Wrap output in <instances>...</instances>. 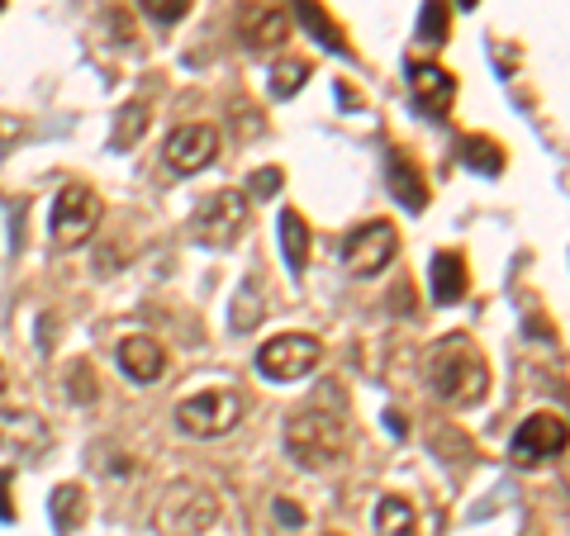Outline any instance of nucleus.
Listing matches in <instances>:
<instances>
[{"label": "nucleus", "mask_w": 570, "mask_h": 536, "mask_svg": "<svg viewBox=\"0 0 570 536\" xmlns=\"http://www.w3.org/2000/svg\"><path fill=\"white\" fill-rule=\"evenodd\" d=\"M428 385L433 395L452 408H471L485 399V385H490V370H485V356L471 347V337H442V343L428 351Z\"/></svg>", "instance_id": "nucleus-1"}, {"label": "nucleus", "mask_w": 570, "mask_h": 536, "mask_svg": "<svg viewBox=\"0 0 570 536\" xmlns=\"http://www.w3.org/2000/svg\"><path fill=\"white\" fill-rule=\"evenodd\" d=\"M343 451H347V427H343L337 414H324V408H299V414L285 423V456H291L299 470H324Z\"/></svg>", "instance_id": "nucleus-2"}, {"label": "nucleus", "mask_w": 570, "mask_h": 536, "mask_svg": "<svg viewBox=\"0 0 570 536\" xmlns=\"http://www.w3.org/2000/svg\"><path fill=\"white\" fill-rule=\"evenodd\" d=\"M243 423V395L238 389H200L176 404V427L186 437H200V441H214V437H228L234 427Z\"/></svg>", "instance_id": "nucleus-3"}, {"label": "nucleus", "mask_w": 570, "mask_h": 536, "mask_svg": "<svg viewBox=\"0 0 570 536\" xmlns=\"http://www.w3.org/2000/svg\"><path fill=\"white\" fill-rule=\"evenodd\" d=\"M214 517H219V494L200 479H176V485L163 494V508H157V527L167 536H190L205 532Z\"/></svg>", "instance_id": "nucleus-4"}, {"label": "nucleus", "mask_w": 570, "mask_h": 536, "mask_svg": "<svg viewBox=\"0 0 570 536\" xmlns=\"http://www.w3.org/2000/svg\"><path fill=\"white\" fill-rule=\"evenodd\" d=\"M100 195L91 186H62L58 205H52V247H62V252L86 247L100 228Z\"/></svg>", "instance_id": "nucleus-5"}, {"label": "nucleus", "mask_w": 570, "mask_h": 536, "mask_svg": "<svg viewBox=\"0 0 570 536\" xmlns=\"http://www.w3.org/2000/svg\"><path fill=\"white\" fill-rule=\"evenodd\" d=\"M190 234H195V242L214 247V252H228V247L247 234V200L238 190H214L209 200H200V209H195Z\"/></svg>", "instance_id": "nucleus-6"}, {"label": "nucleus", "mask_w": 570, "mask_h": 536, "mask_svg": "<svg viewBox=\"0 0 570 536\" xmlns=\"http://www.w3.org/2000/svg\"><path fill=\"white\" fill-rule=\"evenodd\" d=\"M395 252H400V234L385 219H371L343 238V266L352 276H381L395 261Z\"/></svg>", "instance_id": "nucleus-7"}, {"label": "nucleus", "mask_w": 570, "mask_h": 536, "mask_svg": "<svg viewBox=\"0 0 570 536\" xmlns=\"http://www.w3.org/2000/svg\"><path fill=\"white\" fill-rule=\"evenodd\" d=\"M318 356H324V347H318V337L309 332H281L272 337L266 347H257V370L266 375V380H299V375H309L318 366Z\"/></svg>", "instance_id": "nucleus-8"}, {"label": "nucleus", "mask_w": 570, "mask_h": 536, "mask_svg": "<svg viewBox=\"0 0 570 536\" xmlns=\"http://www.w3.org/2000/svg\"><path fill=\"white\" fill-rule=\"evenodd\" d=\"M566 441H570V433H566L561 414H532L519 433H513L509 460H513V466H523V470L547 466V460H557L566 451Z\"/></svg>", "instance_id": "nucleus-9"}, {"label": "nucleus", "mask_w": 570, "mask_h": 536, "mask_svg": "<svg viewBox=\"0 0 570 536\" xmlns=\"http://www.w3.org/2000/svg\"><path fill=\"white\" fill-rule=\"evenodd\" d=\"M214 157H219V133H214L209 123H181V129H171L167 142H163V162L176 176L205 171Z\"/></svg>", "instance_id": "nucleus-10"}, {"label": "nucleus", "mask_w": 570, "mask_h": 536, "mask_svg": "<svg viewBox=\"0 0 570 536\" xmlns=\"http://www.w3.org/2000/svg\"><path fill=\"white\" fill-rule=\"evenodd\" d=\"M409 96H414L419 115H448L456 100V81L438 62H409Z\"/></svg>", "instance_id": "nucleus-11"}, {"label": "nucleus", "mask_w": 570, "mask_h": 536, "mask_svg": "<svg viewBox=\"0 0 570 536\" xmlns=\"http://www.w3.org/2000/svg\"><path fill=\"white\" fill-rule=\"evenodd\" d=\"M119 370L129 375L134 385H153L157 375L167 370V347L153 343V337H142V332L124 337V343H119Z\"/></svg>", "instance_id": "nucleus-12"}, {"label": "nucleus", "mask_w": 570, "mask_h": 536, "mask_svg": "<svg viewBox=\"0 0 570 536\" xmlns=\"http://www.w3.org/2000/svg\"><path fill=\"white\" fill-rule=\"evenodd\" d=\"M285 33H291V24H285V10H276V6H247L243 10V39H247V48H257V52L281 48Z\"/></svg>", "instance_id": "nucleus-13"}, {"label": "nucleus", "mask_w": 570, "mask_h": 536, "mask_svg": "<svg viewBox=\"0 0 570 536\" xmlns=\"http://www.w3.org/2000/svg\"><path fill=\"white\" fill-rule=\"evenodd\" d=\"M428 280H433V299L438 304H456L466 299V257L461 252H433V261H428Z\"/></svg>", "instance_id": "nucleus-14"}, {"label": "nucleus", "mask_w": 570, "mask_h": 536, "mask_svg": "<svg viewBox=\"0 0 570 536\" xmlns=\"http://www.w3.org/2000/svg\"><path fill=\"white\" fill-rule=\"evenodd\" d=\"M390 190H395V200H404L409 214L428 209V181L419 176V167H414V157L409 152H390Z\"/></svg>", "instance_id": "nucleus-15"}, {"label": "nucleus", "mask_w": 570, "mask_h": 536, "mask_svg": "<svg viewBox=\"0 0 570 536\" xmlns=\"http://www.w3.org/2000/svg\"><path fill=\"white\" fill-rule=\"evenodd\" d=\"M276 228H281V252H285V261H291V271L299 276L309 266V224L299 219L295 209H285Z\"/></svg>", "instance_id": "nucleus-16"}, {"label": "nucleus", "mask_w": 570, "mask_h": 536, "mask_svg": "<svg viewBox=\"0 0 570 536\" xmlns=\"http://www.w3.org/2000/svg\"><path fill=\"white\" fill-rule=\"evenodd\" d=\"M295 14L305 20V29L314 33L324 48H333V52H347V39H343V29H337L333 20H328V10L318 6V0H295Z\"/></svg>", "instance_id": "nucleus-17"}, {"label": "nucleus", "mask_w": 570, "mask_h": 536, "mask_svg": "<svg viewBox=\"0 0 570 536\" xmlns=\"http://www.w3.org/2000/svg\"><path fill=\"white\" fill-rule=\"evenodd\" d=\"M376 532L381 536H409L414 532V504L400 494H385L376 504Z\"/></svg>", "instance_id": "nucleus-18"}, {"label": "nucleus", "mask_w": 570, "mask_h": 536, "mask_svg": "<svg viewBox=\"0 0 570 536\" xmlns=\"http://www.w3.org/2000/svg\"><path fill=\"white\" fill-rule=\"evenodd\" d=\"M461 157H466V167L480 171V176H499V171H504V148H499L494 138H466V142H461Z\"/></svg>", "instance_id": "nucleus-19"}, {"label": "nucleus", "mask_w": 570, "mask_h": 536, "mask_svg": "<svg viewBox=\"0 0 570 536\" xmlns=\"http://www.w3.org/2000/svg\"><path fill=\"white\" fill-rule=\"evenodd\" d=\"M81 517H86V494L77 485L52 489V523H58V532H77Z\"/></svg>", "instance_id": "nucleus-20"}, {"label": "nucleus", "mask_w": 570, "mask_h": 536, "mask_svg": "<svg viewBox=\"0 0 570 536\" xmlns=\"http://www.w3.org/2000/svg\"><path fill=\"white\" fill-rule=\"evenodd\" d=\"M305 77H309V62H299V58L276 62V67H272V96H276V100H291L299 86H305Z\"/></svg>", "instance_id": "nucleus-21"}, {"label": "nucleus", "mask_w": 570, "mask_h": 536, "mask_svg": "<svg viewBox=\"0 0 570 536\" xmlns=\"http://www.w3.org/2000/svg\"><path fill=\"white\" fill-rule=\"evenodd\" d=\"M262 295H257V285H243L238 299H234V332H253L262 324Z\"/></svg>", "instance_id": "nucleus-22"}, {"label": "nucleus", "mask_w": 570, "mask_h": 536, "mask_svg": "<svg viewBox=\"0 0 570 536\" xmlns=\"http://www.w3.org/2000/svg\"><path fill=\"white\" fill-rule=\"evenodd\" d=\"M419 39L423 43H442V39H448V0H423Z\"/></svg>", "instance_id": "nucleus-23"}, {"label": "nucleus", "mask_w": 570, "mask_h": 536, "mask_svg": "<svg viewBox=\"0 0 570 536\" xmlns=\"http://www.w3.org/2000/svg\"><path fill=\"white\" fill-rule=\"evenodd\" d=\"M138 10L148 14L153 24H181L190 14V0H138Z\"/></svg>", "instance_id": "nucleus-24"}, {"label": "nucleus", "mask_w": 570, "mask_h": 536, "mask_svg": "<svg viewBox=\"0 0 570 536\" xmlns=\"http://www.w3.org/2000/svg\"><path fill=\"white\" fill-rule=\"evenodd\" d=\"M281 181H285V176L276 167H266V171H257L253 181H247V195H257V200H272V195L281 190Z\"/></svg>", "instance_id": "nucleus-25"}, {"label": "nucleus", "mask_w": 570, "mask_h": 536, "mask_svg": "<svg viewBox=\"0 0 570 536\" xmlns=\"http://www.w3.org/2000/svg\"><path fill=\"white\" fill-rule=\"evenodd\" d=\"M119 119H124L119 123V142H129V138H138L142 129H148V110H142V105H129Z\"/></svg>", "instance_id": "nucleus-26"}, {"label": "nucleus", "mask_w": 570, "mask_h": 536, "mask_svg": "<svg viewBox=\"0 0 570 536\" xmlns=\"http://www.w3.org/2000/svg\"><path fill=\"white\" fill-rule=\"evenodd\" d=\"M96 395V389H91V366H71V399H77V404H86V399H91Z\"/></svg>", "instance_id": "nucleus-27"}, {"label": "nucleus", "mask_w": 570, "mask_h": 536, "mask_svg": "<svg viewBox=\"0 0 570 536\" xmlns=\"http://www.w3.org/2000/svg\"><path fill=\"white\" fill-rule=\"evenodd\" d=\"M14 508H10V470H0V523H10Z\"/></svg>", "instance_id": "nucleus-28"}, {"label": "nucleus", "mask_w": 570, "mask_h": 536, "mask_svg": "<svg viewBox=\"0 0 570 536\" xmlns=\"http://www.w3.org/2000/svg\"><path fill=\"white\" fill-rule=\"evenodd\" d=\"M276 517H281V523H291V527L305 523V513H299L295 504H285V498H276Z\"/></svg>", "instance_id": "nucleus-29"}, {"label": "nucleus", "mask_w": 570, "mask_h": 536, "mask_svg": "<svg viewBox=\"0 0 570 536\" xmlns=\"http://www.w3.org/2000/svg\"><path fill=\"white\" fill-rule=\"evenodd\" d=\"M10 389V370H6V361H0V395Z\"/></svg>", "instance_id": "nucleus-30"}, {"label": "nucleus", "mask_w": 570, "mask_h": 536, "mask_svg": "<svg viewBox=\"0 0 570 536\" xmlns=\"http://www.w3.org/2000/svg\"><path fill=\"white\" fill-rule=\"evenodd\" d=\"M456 6H461V10H475V0H456Z\"/></svg>", "instance_id": "nucleus-31"}, {"label": "nucleus", "mask_w": 570, "mask_h": 536, "mask_svg": "<svg viewBox=\"0 0 570 536\" xmlns=\"http://www.w3.org/2000/svg\"><path fill=\"white\" fill-rule=\"evenodd\" d=\"M0 10H6V0H0Z\"/></svg>", "instance_id": "nucleus-32"}]
</instances>
